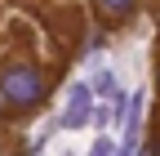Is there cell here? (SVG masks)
I'll return each mask as SVG.
<instances>
[{"mask_svg":"<svg viewBox=\"0 0 160 156\" xmlns=\"http://www.w3.org/2000/svg\"><path fill=\"white\" fill-rule=\"evenodd\" d=\"M49 98V76L27 49H5L0 54V107L5 116H27Z\"/></svg>","mask_w":160,"mask_h":156,"instance_id":"1","label":"cell"},{"mask_svg":"<svg viewBox=\"0 0 160 156\" xmlns=\"http://www.w3.org/2000/svg\"><path fill=\"white\" fill-rule=\"evenodd\" d=\"M93 9H98L102 23H125V18H133L138 0H93Z\"/></svg>","mask_w":160,"mask_h":156,"instance_id":"2","label":"cell"},{"mask_svg":"<svg viewBox=\"0 0 160 156\" xmlns=\"http://www.w3.org/2000/svg\"><path fill=\"white\" fill-rule=\"evenodd\" d=\"M0 156H18V147H13V138H9L5 129H0Z\"/></svg>","mask_w":160,"mask_h":156,"instance_id":"3","label":"cell"},{"mask_svg":"<svg viewBox=\"0 0 160 156\" xmlns=\"http://www.w3.org/2000/svg\"><path fill=\"white\" fill-rule=\"evenodd\" d=\"M0 121H5V107H0Z\"/></svg>","mask_w":160,"mask_h":156,"instance_id":"4","label":"cell"},{"mask_svg":"<svg viewBox=\"0 0 160 156\" xmlns=\"http://www.w3.org/2000/svg\"><path fill=\"white\" fill-rule=\"evenodd\" d=\"M156 85H160V71H156Z\"/></svg>","mask_w":160,"mask_h":156,"instance_id":"5","label":"cell"}]
</instances>
